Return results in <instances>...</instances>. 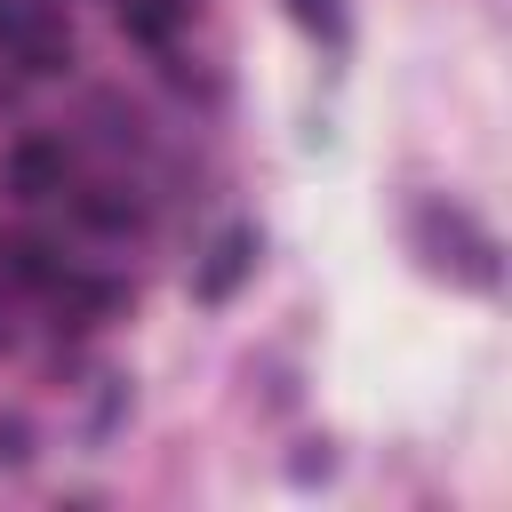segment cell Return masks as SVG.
<instances>
[{"instance_id":"6da1fadb","label":"cell","mask_w":512,"mask_h":512,"mask_svg":"<svg viewBox=\"0 0 512 512\" xmlns=\"http://www.w3.org/2000/svg\"><path fill=\"white\" fill-rule=\"evenodd\" d=\"M408 240H416L424 272H440V280H456V288H472V296H496V288H504V248H496V232H488L472 208L424 200V208L408 216Z\"/></svg>"},{"instance_id":"7a4b0ae2","label":"cell","mask_w":512,"mask_h":512,"mask_svg":"<svg viewBox=\"0 0 512 512\" xmlns=\"http://www.w3.org/2000/svg\"><path fill=\"white\" fill-rule=\"evenodd\" d=\"M0 32H8V56L24 72H64L72 64V24L56 0H24V8H0Z\"/></svg>"},{"instance_id":"3957f363","label":"cell","mask_w":512,"mask_h":512,"mask_svg":"<svg viewBox=\"0 0 512 512\" xmlns=\"http://www.w3.org/2000/svg\"><path fill=\"white\" fill-rule=\"evenodd\" d=\"M256 256H264V240H256V224H232V232H216V248H208V264L192 272V304H232L240 296V280L256 272Z\"/></svg>"},{"instance_id":"277c9868","label":"cell","mask_w":512,"mask_h":512,"mask_svg":"<svg viewBox=\"0 0 512 512\" xmlns=\"http://www.w3.org/2000/svg\"><path fill=\"white\" fill-rule=\"evenodd\" d=\"M64 176H72V160H64V144H56V136H24V144L8 152V184H16L24 200L64 192Z\"/></svg>"},{"instance_id":"5b68a950","label":"cell","mask_w":512,"mask_h":512,"mask_svg":"<svg viewBox=\"0 0 512 512\" xmlns=\"http://www.w3.org/2000/svg\"><path fill=\"white\" fill-rule=\"evenodd\" d=\"M288 16L320 40V48H344L352 40V16H344V0H288Z\"/></svg>"},{"instance_id":"8992f818","label":"cell","mask_w":512,"mask_h":512,"mask_svg":"<svg viewBox=\"0 0 512 512\" xmlns=\"http://www.w3.org/2000/svg\"><path fill=\"white\" fill-rule=\"evenodd\" d=\"M120 24H128L136 40H152V48H168V32H176V0H120Z\"/></svg>"},{"instance_id":"52a82bcc","label":"cell","mask_w":512,"mask_h":512,"mask_svg":"<svg viewBox=\"0 0 512 512\" xmlns=\"http://www.w3.org/2000/svg\"><path fill=\"white\" fill-rule=\"evenodd\" d=\"M0 8H8V0H0Z\"/></svg>"}]
</instances>
